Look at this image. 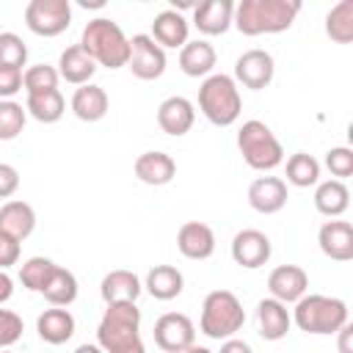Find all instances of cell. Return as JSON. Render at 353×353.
Instances as JSON below:
<instances>
[{"mask_svg": "<svg viewBox=\"0 0 353 353\" xmlns=\"http://www.w3.org/2000/svg\"><path fill=\"white\" fill-rule=\"evenodd\" d=\"M268 290H270V298H276L279 303H295L298 298L306 295L309 290V276L303 268L298 265H279L276 270H270L268 276Z\"/></svg>", "mask_w": 353, "mask_h": 353, "instance_id": "obj_13", "label": "cell"}, {"mask_svg": "<svg viewBox=\"0 0 353 353\" xmlns=\"http://www.w3.org/2000/svg\"><path fill=\"white\" fill-rule=\"evenodd\" d=\"M127 66L138 80H157L165 72V50L149 33H135L130 39Z\"/></svg>", "mask_w": 353, "mask_h": 353, "instance_id": "obj_9", "label": "cell"}, {"mask_svg": "<svg viewBox=\"0 0 353 353\" xmlns=\"http://www.w3.org/2000/svg\"><path fill=\"white\" fill-rule=\"evenodd\" d=\"M317 243L328 259L336 262L353 259V226L347 221H325L317 232Z\"/></svg>", "mask_w": 353, "mask_h": 353, "instance_id": "obj_17", "label": "cell"}, {"mask_svg": "<svg viewBox=\"0 0 353 353\" xmlns=\"http://www.w3.org/2000/svg\"><path fill=\"white\" fill-rule=\"evenodd\" d=\"M0 353H11V350H8V347H6V350H0Z\"/></svg>", "mask_w": 353, "mask_h": 353, "instance_id": "obj_48", "label": "cell"}, {"mask_svg": "<svg viewBox=\"0 0 353 353\" xmlns=\"http://www.w3.org/2000/svg\"><path fill=\"white\" fill-rule=\"evenodd\" d=\"M199 110L215 127H229L240 119V88L229 74H210L199 85Z\"/></svg>", "mask_w": 353, "mask_h": 353, "instance_id": "obj_5", "label": "cell"}, {"mask_svg": "<svg viewBox=\"0 0 353 353\" xmlns=\"http://www.w3.org/2000/svg\"><path fill=\"white\" fill-rule=\"evenodd\" d=\"M215 47L204 39H193L179 50V69L188 77H210L215 69Z\"/></svg>", "mask_w": 353, "mask_h": 353, "instance_id": "obj_26", "label": "cell"}, {"mask_svg": "<svg viewBox=\"0 0 353 353\" xmlns=\"http://www.w3.org/2000/svg\"><path fill=\"white\" fill-rule=\"evenodd\" d=\"M290 317L303 334H336L347 323V303L342 298L312 292L295 301Z\"/></svg>", "mask_w": 353, "mask_h": 353, "instance_id": "obj_4", "label": "cell"}, {"mask_svg": "<svg viewBox=\"0 0 353 353\" xmlns=\"http://www.w3.org/2000/svg\"><path fill=\"white\" fill-rule=\"evenodd\" d=\"M94 72H97V63H94V58H91L80 44L66 47V50L61 52V58H58V77L66 80V83H72V85H85V83H91Z\"/></svg>", "mask_w": 353, "mask_h": 353, "instance_id": "obj_24", "label": "cell"}, {"mask_svg": "<svg viewBox=\"0 0 353 353\" xmlns=\"http://www.w3.org/2000/svg\"><path fill=\"white\" fill-rule=\"evenodd\" d=\"M245 323V309L240 303V298L229 290H212L207 292L204 303H201V320L199 328L204 336L210 339H232Z\"/></svg>", "mask_w": 353, "mask_h": 353, "instance_id": "obj_6", "label": "cell"}, {"mask_svg": "<svg viewBox=\"0 0 353 353\" xmlns=\"http://www.w3.org/2000/svg\"><path fill=\"white\" fill-rule=\"evenodd\" d=\"M248 204L262 215H273V212L284 210V204H287V182L279 179V176H256L248 185Z\"/></svg>", "mask_w": 353, "mask_h": 353, "instance_id": "obj_16", "label": "cell"}, {"mask_svg": "<svg viewBox=\"0 0 353 353\" xmlns=\"http://www.w3.org/2000/svg\"><path fill=\"white\" fill-rule=\"evenodd\" d=\"M176 248L188 259H210L215 254V232L201 221H185L176 232Z\"/></svg>", "mask_w": 353, "mask_h": 353, "instance_id": "obj_14", "label": "cell"}, {"mask_svg": "<svg viewBox=\"0 0 353 353\" xmlns=\"http://www.w3.org/2000/svg\"><path fill=\"white\" fill-rule=\"evenodd\" d=\"M336 336H339V353H353V345H350V339H353V325L345 323V325L336 331Z\"/></svg>", "mask_w": 353, "mask_h": 353, "instance_id": "obj_44", "label": "cell"}, {"mask_svg": "<svg viewBox=\"0 0 353 353\" xmlns=\"http://www.w3.org/2000/svg\"><path fill=\"white\" fill-rule=\"evenodd\" d=\"M80 47L94 58L97 66H108V69H121L127 66L130 58V39L108 17L88 19L80 36Z\"/></svg>", "mask_w": 353, "mask_h": 353, "instance_id": "obj_3", "label": "cell"}, {"mask_svg": "<svg viewBox=\"0 0 353 353\" xmlns=\"http://www.w3.org/2000/svg\"><path fill=\"white\" fill-rule=\"evenodd\" d=\"M350 204V190L345 182L339 179H325V182H317V190H314V207L320 215L325 218H339Z\"/></svg>", "mask_w": 353, "mask_h": 353, "instance_id": "obj_29", "label": "cell"}, {"mask_svg": "<svg viewBox=\"0 0 353 353\" xmlns=\"http://www.w3.org/2000/svg\"><path fill=\"white\" fill-rule=\"evenodd\" d=\"M25 325H22V317L11 309H0V350L11 347L14 342H19Z\"/></svg>", "mask_w": 353, "mask_h": 353, "instance_id": "obj_39", "label": "cell"}, {"mask_svg": "<svg viewBox=\"0 0 353 353\" xmlns=\"http://www.w3.org/2000/svg\"><path fill=\"white\" fill-rule=\"evenodd\" d=\"M74 353H105V350H102L99 345H88V342H85V345H77Z\"/></svg>", "mask_w": 353, "mask_h": 353, "instance_id": "obj_46", "label": "cell"}, {"mask_svg": "<svg viewBox=\"0 0 353 353\" xmlns=\"http://www.w3.org/2000/svg\"><path fill=\"white\" fill-rule=\"evenodd\" d=\"M36 331L39 336L47 342V345H63L72 339L74 334V317L69 309L63 306H52V309H44L36 320Z\"/></svg>", "mask_w": 353, "mask_h": 353, "instance_id": "obj_25", "label": "cell"}, {"mask_svg": "<svg viewBox=\"0 0 353 353\" xmlns=\"http://www.w3.org/2000/svg\"><path fill=\"white\" fill-rule=\"evenodd\" d=\"M284 171H287V182L295 188H312L320 182V163L306 152L290 154Z\"/></svg>", "mask_w": 353, "mask_h": 353, "instance_id": "obj_33", "label": "cell"}, {"mask_svg": "<svg viewBox=\"0 0 353 353\" xmlns=\"http://www.w3.org/2000/svg\"><path fill=\"white\" fill-rule=\"evenodd\" d=\"M163 50L165 47H185L188 44V19L176 11V8H165V11H160L157 17H154V22H152V33H149Z\"/></svg>", "mask_w": 353, "mask_h": 353, "instance_id": "obj_23", "label": "cell"}, {"mask_svg": "<svg viewBox=\"0 0 353 353\" xmlns=\"http://www.w3.org/2000/svg\"><path fill=\"white\" fill-rule=\"evenodd\" d=\"M256 323H259V336L268 342H279L287 336L292 317L290 309L284 303H279L276 298H262L256 303Z\"/></svg>", "mask_w": 353, "mask_h": 353, "instance_id": "obj_19", "label": "cell"}, {"mask_svg": "<svg viewBox=\"0 0 353 353\" xmlns=\"http://www.w3.org/2000/svg\"><path fill=\"white\" fill-rule=\"evenodd\" d=\"M237 149H240L245 165L254 171H273L276 165L284 163L281 141L259 119L243 121V127L237 130Z\"/></svg>", "mask_w": 353, "mask_h": 353, "instance_id": "obj_7", "label": "cell"}, {"mask_svg": "<svg viewBox=\"0 0 353 353\" xmlns=\"http://www.w3.org/2000/svg\"><path fill=\"white\" fill-rule=\"evenodd\" d=\"M17 91H22V69L0 66V99H11Z\"/></svg>", "mask_w": 353, "mask_h": 353, "instance_id": "obj_40", "label": "cell"}, {"mask_svg": "<svg viewBox=\"0 0 353 353\" xmlns=\"http://www.w3.org/2000/svg\"><path fill=\"white\" fill-rule=\"evenodd\" d=\"M301 11V0H240L234 6L232 25L243 36L284 33L292 28Z\"/></svg>", "mask_w": 353, "mask_h": 353, "instance_id": "obj_1", "label": "cell"}, {"mask_svg": "<svg viewBox=\"0 0 353 353\" xmlns=\"http://www.w3.org/2000/svg\"><path fill=\"white\" fill-rule=\"evenodd\" d=\"M28 121V110L14 99H0V141H14Z\"/></svg>", "mask_w": 353, "mask_h": 353, "instance_id": "obj_36", "label": "cell"}, {"mask_svg": "<svg viewBox=\"0 0 353 353\" xmlns=\"http://www.w3.org/2000/svg\"><path fill=\"white\" fill-rule=\"evenodd\" d=\"M325 36L336 44L353 41V0H339L325 14Z\"/></svg>", "mask_w": 353, "mask_h": 353, "instance_id": "obj_32", "label": "cell"}, {"mask_svg": "<svg viewBox=\"0 0 353 353\" xmlns=\"http://www.w3.org/2000/svg\"><path fill=\"white\" fill-rule=\"evenodd\" d=\"M218 353H254L251 350V345L248 342H243V339H223V345H221V350Z\"/></svg>", "mask_w": 353, "mask_h": 353, "instance_id": "obj_43", "label": "cell"}, {"mask_svg": "<svg viewBox=\"0 0 353 353\" xmlns=\"http://www.w3.org/2000/svg\"><path fill=\"white\" fill-rule=\"evenodd\" d=\"M193 121H196V108L185 97H168L157 108V124L165 135L182 138L185 132H190Z\"/></svg>", "mask_w": 353, "mask_h": 353, "instance_id": "obj_15", "label": "cell"}, {"mask_svg": "<svg viewBox=\"0 0 353 353\" xmlns=\"http://www.w3.org/2000/svg\"><path fill=\"white\" fill-rule=\"evenodd\" d=\"M234 17V3L232 0H207L193 8V25L204 36H221L229 30Z\"/></svg>", "mask_w": 353, "mask_h": 353, "instance_id": "obj_18", "label": "cell"}, {"mask_svg": "<svg viewBox=\"0 0 353 353\" xmlns=\"http://www.w3.org/2000/svg\"><path fill=\"white\" fill-rule=\"evenodd\" d=\"M58 69L50 66V63H36V66H28L22 72V88L25 94H44V91H55L58 88Z\"/></svg>", "mask_w": 353, "mask_h": 353, "instance_id": "obj_35", "label": "cell"}, {"mask_svg": "<svg viewBox=\"0 0 353 353\" xmlns=\"http://www.w3.org/2000/svg\"><path fill=\"white\" fill-rule=\"evenodd\" d=\"M146 292L157 301H171L182 292L185 287V279H182V270L174 268V265H154L149 273H146V281H143Z\"/></svg>", "mask_w": 353, "mask_h": 353, "instance_id": "obj_28", "label": "cell"}, {"mask_svg": "<svg viewBox=\"0 0 353 353\" xmlns=\"http://www.w3.org/2000/svg\"><path fill=\"white\" fill-rule=\"evenodd\" d=\"M25 63H28V47H25V41L17 33H11V30L0 33V66L22 69Z\"/></svg>", "mask_w": 353, "mask_h": 353, "instance_id": "obj_37", "label": "cell"}, {"mask_svg": "<svg viewBox=\"0 0 353 353\" xmlns=\"http://www.w3.org/2000/svg\"><path fill=\"white\" fill-rule=\"evenodd\" d=\"M270 237L259 229H243L232 237V259L240 268L256 270L270 259Z\"/></svg>", "mask_w": 353, "mask_h": 353, "instance_id": "obj_12", "label": "cell"}, {"mask_svg": "<svg viewBox=\"0 0 353 353\" xmlns=\"http://www.w3.org/2000/svg\"><path fill=\"white\" fill-rule=\"evenodd\" d=\"M19 188V171L8 163H0V199H11Z\"/></svg>", "mask_w": 353, "mask_h": 353, "instance_id": "obj_42", "label": "cell"}, {"mask_svg": "<svg viewBox=\"0 0 353 353\" xmlns=\"http://www.w3.org/2000/svg\"><path fill=\"white\" fill-rule=\"evenodd\" d=\"M11 295H14V281L6 270H0V303H6Z\"/></svg>", "mask_w": 353, "mask_h": 353, "instance_id": "obj_45", "label": "cell"}, {"mask_svg": "<svg viewBox=\"0 0 353 353\" xmlns=\"http://www.w3.org/2000/svg\"><path fill=\"white\" fill-rule=\"evenodd\" d=\"M273 74H276L273 55L265 50H248L234 61V77L232 80L251 88V91H262L270 85Z\"/></svg>", "mask_w": 353, "mask_h": 353, "instance_id": "obj_11", "label": "cell"}, {"mask_svg": "<svg viewBox=\"0 0 353 353\" xmlns=\"http://www.w3.org/2000/svg\"><path fill=\"white\" fill-rule=\"evenodd\" d=\"M154 345L165 353H182L196 342V325L182 312H165L154 323Z\"/></svg>", "mask_w": 353, "mask_h": 353, "instance_id": "obj_10", "label": "cell"}, {"mask_svg": "<svg viewBox=\"0 0 353 353\" xmlns=\"http://www.w3.org/2000/svg\"><path fill=\"white\" fill-rule=\"evenodd\" d=\"M25 110H28V116H33L41 124H55L66 113V99L58 88L44 91V94H30L25 102Z\"/></svg>", "mask_w": 353, "mask_h": 353, "instance_id": "obj_31", "label": "cell"}, {"mask_svg": "<svg viewBox=\"0 0 353 353\" xmlns=\"http://www.w3.org/2000/svg\"><path fill=\"white\" fill-rule=\"evenodd\" d=\"M97 345L105 353H146L141 339V309L135 303H108L97 328Z\"/></svg>", "mask_w": 353, "mask_h": 353, "instance_id": "obj_2", "label": "cell"}, {"mask_svg": "<svg viewBox=\"0 0 353 353\" xmlns=\"http://www.w3.org/2000/svg\"><path fill=\"white\" fill-rule=\"evenodd\" d=\"M325 168H328L331 176H336L339 182H342L345 176H350V174H353V149H347V146H334V149H328V152H325Z\"/></svg>", "mask_w": 353, "mask_h": 353, "instance_id": "obj_38", "label": "cell"}, {"mask_svg": "<svg viewBox=\"0 0 353 353\" xmlns=\"http://www.w3.org/2000/svg\"><path fill=\"white\" fill-rule=\"evenodd\" d=\"M135 176L143 182V185H168L174 176H176V163L171 154L165 152H143L135 157V165H132Z\"/></svg>", "mask_w": 353, "mask_h": 353, "instance_id": "obj_20", "label": "cell"}, {"mask_svg": "<svg viewBox=\"0 0 353 353\" xmlns=\"http://www.w3.org/2000/svg\"><path fill=\"white\" fill-rule=\"evenodd\" d=\"M182 353H212V350H210V347H204V345H196V342H193V345H190L188 350H182Z\"/></svg>", "mask_w": 353, "mask_h": 353, "instance_id": "obj_47", "label": "cell"}, {"mask_svg": "<svg viewBox=\"0 0 353 353\" xmlns=\"http://www.w3.org/2000/svg\"><path fill=\"white\" fill-rule=\"evenodd\" d=\"M19 262V240H14L11 234L0 232V270L11 268Z\"/></svg>", "mask_w": 353, "mask_h": 353, "instance_id": "obj_41", "label": "cell"}, {"mask_svg": "<svg viewBox=\"0 0 353 353\" xmlns=\"http://www.w3.org/2000/svg\"><path fill=\"white\" fill-rule=\"evenodd\" d=\"M36 229V212L28 201H19V199H11L0 207V232L11 234L14 240H28Z\"/></svg>", "mask_w": 353, "mask_h": 353, "instance_id": "obj_22", "label": "cell"}, {"mask_svg": "<svg viewBox=\"0 0 353 353\" xmlns=\"http://www.w3.org/2000/svg\"><path fill=\"white\" fill-rule=\"evenodd\" d=\"M72 22V3L69 0H30L25 6V25L30 33L52 39L61 36Z\"/></svg>", "mask_w": 353, "mask_h": 353, "instance_id": "obj_8", "label": "cell"}, {"mask_svg": "<svg viewBox=\"0 0 353 353\" xmlns=\"http://www.w3.org/2000/svg\"><path fill=\"white\" fill-rule=\"evenodd\" d=\"M41 295L47 298L50 306H63V309L72 306V303L77 301V279H74V273L58 265V268L52 270L50 281L44 284Z\"/></svg>", "mask_w": 353, "mask_h": 353, "instance_id": "obj_30", "label": "cell"}, {"mask_svg": "<svg viewBox=\"0 0 353 353\" xmlns=\"http://www.w3.org/2000/svg\"><path fill=\"white\" fill-rule=\"evenodd\" d=\"M141 290H143L141 279L132 270H124V268L110 270L99 284V295H102L105 303H135Z\"/></svg>", "mask_w": 353, "mask_h": 353, "instance_id": "obj_21", "label": "cell"}, {"mask_svg": "<svg viewBox=\"0 0 353 353\" xmlns=\"http://www.w3.org/2000/svg\"><path fill=\"white\" fill-rule=\"evenodd\" d=\"M108 94L102 85L97 83H85V85H77V91L72 94V113L80 119V121H99L105 119L108 113Z\"/></svg>", "mask_w": 353, "mask_h": 353, "instance_id": "obj_27", "label": "cell"}, {"mask_svg": "<svg viewBox=\"0 0 353 353\" xmlns=\"http://www.w3.org/2000/svg\"><path fill=\"white\" fill-rule=\"evenodd\" d=\"M55 268H58V265H55L52 259H47V256H30V259L22 262V268H19V281H22V287H28L30 292H41Z\"/></svg>", "mask_w": 353, "mask_h": 353, "instance_id": "obj_34", "label": "cell"}]
</instances>
